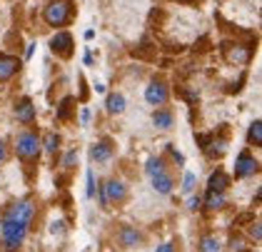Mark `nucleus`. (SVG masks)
I'll return each instance as SVG.
<instances>
[{
  "label": "nucleus",
  "mask_w": 262,
  "mask_h": 252,
  "mask_svg": "<svg viewBox=\"0 0 262 252\" xmlns=\"http://www.w3.org/2000/svg\"><path fill=\"white\" fill-rule=\"evenodd\" d=\"M30 222L18 220V217H8L3 215L0 220V242H3V250L5 252H15L25 242V235H28Z\"/></svg>",
  "instance_id": "obj_1"
},
{
  "label": "nucleus",
  "mask_w": 262,
  "mask_h": 252,
  "mask_svg": "<svg viewBox=\"0 0 262 252\" xmlns=\"http://www.w3.org/2000/svg\"><path fill=\"white\" fill-rule=\"evenodd\" d=\"M15 150H18V155H20L23 160L35 157L38 150H40V137L35 135V133H20L18 140H15Z\"/></svg>",
  "instance_id": "obj_2"
},
{
  "label": "nucleus",
  "mask_w": 262,
  "mask_h": 252,
  "mask_svg": "<svg viewBox=\"0 0 262 252\" xmlns=\"http://www.w3.org/2000/svg\"><path fill=\"white\" fill-rule=\"evenodd\" d=\"M68 15H70V8H68V3H62V0H53L48 8H45V23L48 25H65L68 23Z\"/></svg>",
  "instance_id": "obj_3"
},
{
  "label": "nucleus",
  "mask_w": 262,
  "mask_h": 252,
  "mask_svg": "<svg viewBox=\"0 0 262 252\" xmlns=\"http://www.w3.org/2000/svg\"><path fill=\"white\" fill-rule=\"evenodd\" d=\"M145 100H147L150 105H165V102H167V88L162 85L160 80L150 82V85L145 88Z\"/></svg>",
  "instance_id": "obj_4"
},
{
  "label": "nucleus",
  "mask_w": 262,
  "mask_h": 252,
  "mask_svg": "<svg viewBox=\"0 0 262 252\" xmlns=\"http://www.w3.org/2000/svg\"><path fill=\"white\" fill-rule=\"evenodd\" d=\"M257 173V160L250 155V153H240L237 162H235V175L237 177H247V175Z\"/></svg>",
  "instance_id": "obj_5"
},
{
  "label": "nucleus",
  "mask_w": 262,
  "mask_h": 252,
  "mask_svg": "<svg viewBox=\"0 0 262 252\" xmlns=\"http://www.w3.org/2000/svg\"><path fill=\"white\" fill-rule=\"evenodd\" d=\"M102 193L107 197V202H122L125 200V185H122L120 180H107L102 185Z\"/></svg>",
  "instance_id": "obj_6"
},
{
  "label": "nucleus",
  "mask_w": 262,
  "mask_h": 252,
  "mask_svg": "<svg viewBox=\"0 0 262 252\" xmlns=\"http://www.w3.org/2000/svg\"><path fill=\"white\" fill-rule=\"evenodd\" d=\"M50 48H53L58 55L68 58V55H70V48H73V38H70L68 33H58L55 38L50 40Z\"/></svg>",
  "instance_id": "obj_7"
},
{
  "label": "nucleus",
  "mask_w": 262,
  "mask_h": 252,
  "mask_svg": "<svg viewBox=\"0 0 262 252\" xmlns=\"http://www.w3.org/2000/svg\"><path fill=\"white\" fill-rule=\"evenodd\" d=\"M140 240H142V235L135 227H122L120 233H118L120 247H135V245H140Z\"/></svg>",
  "instance_id": "obj_8"
},
{
  "label": "nucleus",
  "mask_w": 262,
  "mask_h": 252,
  "mask_svg": "<svg viewBox=\"0 0 262 252\" xmlns=\"http://www.w3.org/2000/svg\"><path fill=\"white\" fill-rule=\"evenodd\" d=\"M227 185H230V177L222 173V170H215V173L210 175V180H207V187L215 190V193H225Z\"/></svg>",
  "instance_id": "obj_9"
},
{
  "label": "nucleus",
  "mask_w": 262,
  "mask_h": 252,
  "mask_svg": "<svg viewBox=\"0 0 262 252\" xmlns=\"http://www.w3.org/2000/svg\"><path fill=\"white\" fill-rule=\"evenodd\" d=\"M15 117H18L20 122H33V120H35V105H33L30 100H23L20 105L15 108Z\"/></svg>",
  "instance_id": "obj_10"
},
{
  "label": "nucleus",
  "mask_w": 262,
  "mask_h": 252,
  "mask_svg": "<svg viewBox=\"0 0 262 252\" xmlns=\"http://www.w3.org/2000/svg\"><path fill=\"white\" fill-rule=\"evenodd\" d=\"M152 187H155L160 195H167L170 190H172V177H170L167 173L155 175V177H152Z\"/></svg>",
  "instance_id": "obj_11"
},
{
  "label": "nucleus",
  "mask_w": 262,
  "mask_h": 252,
  "mask_svg": "<svg viewBox=\"0 0 262 252\" xmlns=\"http://www.w3.org/2000/svg\"><path fill=\"white\" fill-rule=\"evenodd\" d=\"M172 122H175L172 113H167V110H155V115H152V125H155V128L167 130V128H172Z\"/></svg>",
  "instance_id": "obj_12"
},
{
  "label": "nucleus",
  "mask_w": 262,
  "mask_h": 252,
  "mask_svg": "<svg viewBox=\"0 0 262 252\" xmlns=\"http://www.w3.org/2000/svg\"><path fill=\"white\" fill-rule=\"evenodd\" d=\"M110 155H113V150H110L107 142H98V145L90 148V157H93L95 162H105V160H110Z\"/></svg>",
  "instance_id": "obj_13"
},
{
  "label": "nucleus",
  "mask_w": 262,
  "mask_h": 252,
  "mask_svg": "<svg viewBox=\"0 0 262 252\" xmlns=\"http://www.w3.org/2000/svg\"><path fill=\"white\" fill-rule=\"evenodd\" d=\"M105 108H107V113H113V115H120L122 110H125V97H122L120 93H113V95H107Z\"/></svg>",
  "instance_id": "obj_14"
},
{
  "label": "nucleus",
  "mask_w": 262,
  "mask_h": 252,
  "mask_svg": "<svg viewBox=\"0 0 262 252\" xmlns=\"http://www.w3.org/2000/svg\"><path fill=\"white\" fill-rule=\"evenodd\" d=\"M225 202H227L225 193L207 190V197H205V207H210V210H220V207H225Z\"/></svg>",
  "instance_id": "obj_15"
},
{
  "label": "nucleus",
  "mask_w": 262,
  "mask_h": 252,
  "mask_svg": "<svg viewBox=\"0 0 262 252\" xmlns=\"http://www.w3.org/2000/svg\"><path fill=\"white\" fill-rule=\"evenodd\" d=\"M18 68H20V62L15 58H0V80H8Z\"/></svg>",
  "instance_id": "obj_16"
},
{
  "label": "nucleus",
  "mask_w": 262,
  "mask_h": 252,
  "mask_svg": "<svg viewBox=\"0 0 262 252\" xmlns=\"http://www.w3.org/2000/svg\"><path fill=\"white\" fill-rule=\"evenodd\" d=\"M145 173L150 175V177L165 173V162H162V157H150V160H147V165H145Z\"/></svg>",
  "instance_id": "obj_17"
},
{
  "label": "nucleus",
  "mask_w": 262,
  "mask_h": 252,
  "mask_svg": "<svg viewBox=\"0 0 262 252\" xmlns=\"http://www.w3.org/2000/svg\"><path fill=\"white\" fill-rule=\"evenodd\" d=\"M247 140H250L252 145H257V148L262 145V122H260V120H255V122L250 125V133H247Z\"/></svg>",
  "instance_id": "obj_18"
},
{
  "label": "nucleus",
  "mask_w": 262,
  "mask_h": 252,
  "mask_svg": "<svg viewBox=\"0 0 262 252\" xmlns=\"http://www.w3.org/2000/svg\"><path fill=\"white\" fill-rule=\"evenodd\" d=\"M58 142H60V140H58V135H55V133H48V135L42 137L40 148H45L48 153H55V150H58Z\"/></svg>",
  "instance_id": "obj_19"
},
{
  "label": "nucleus",
  "mask_w": 262,
  "mask_h": 252,
  "mask_svg": "<svg viewBox=\"0 0 262 252\" xmlns=\"http://www.w3.org/2000/svg\"><path fill=\"white\" fill-rule=\"evenodd\" d=\"M200 252H220V242L215 237H202Z\"/></svg>",
  "instance_id": "obj_20"
},
{
  "label": "nucleus",
  "mask_w": 262,
  "mask_h": 252,
  "mask_svg": "<svg viewBox=\"0 0 262 252\" xmlns=\"http://www.w3.org/2000/svg\"><path fill=\"white\" fill-rule=\"evenodd\" d=\"M227 58L232 60V62H245V60L250 58V53H247L245 48H235V50H230V53H227Z\"/></svg>",
  "instance_id": "obj_21"
},
{
  "label": "nucleus",
  "mask_w": 262,
  "mask_h": 252,
  "mask_svg": "<svg viewBox=\"0 0 262 252\" xmlns=\"http://www.w3.org/2000/svg\"><path fill=\"white\" fill-rule=\"evenodd\" d=\"M192 190H195V175L192 173H187L185 175V182H182V193H192Z\"/></svg>",
  "instance_id": "obj_22"
},
{
  "label": "nucleus",
  "mask_w": 262,
  "mask_h": 252,
  "mask_svg": "<svg viewBox=\"0 0 262 252\" xmlns=\"http://www.w3.org/2000/svg\"><path fill=\"white\" fill-rule=\"evenodd\" d=\"M85 177H88V190H85V195H88V197H93L95 190H98V187H95V175H93V170H88Z\"/></svg>",
  "instance_id": "obj_23"
},
{
  "label": "nucleus",
  "mask_w": 262,
  "mask_h": 252,
  "mask_svg": "<svg viewBox=\"0 0 262 252\" xmlns=\"http://www.w3.org/2000/svg\"><path fill=\"white\" fill-rule=\"evenodd\" d=\"M78 162V150H70L68 155H65V160H62V167H73Z\"/></svg>",
  "instance_id": "obj_24"
},
{
  "label": "nucleus",
  "mask_w": 262,
  "mask_h": 252,
  "mask_svg": "<svg viewBox=\"0 0 262 252\" xmlns=\"http://www.w3.org/2000/svg\"><path fill=\"white\" fill-rule=\"evenodd\" d=\"M70 105H73V100H70V97H65V100L60 102V113H58V117H60V120H65V117H68V113H70Z\"/></svg>",
  "instance_id": "obj_25"
},
{
  "label": "nucleus",
  "mask_w": 262,
  "mask_h": 252,
  "mask_svg": "<svg viewBox=\"0 0 262 252\" xmlns=\"http://www.w3.org/2000/svg\"><path fill=\"white\" fill-rule=\"evenodd\" d=\"M250 235H252V237H255V240L260 242V237H262V233H260V225H252V230H250Z\"/></svg>",
  "instance_id": "obj_26"
},
{
  "label": "nucleus",
  "mask_w": 262,
  "mask_h": 252,
  "mask_svg": "<svg viewBox=\"0 0 262 252\" xmlns=\"http://www.w3.org/2000/svg\"><path fill=\"white\" fill-rule=\"evenodd\" d=\"M88 120H90V110H88V108H82V113H80V122H82V125H88Z\"/></svg>",
  "instance_id": "obj_27"
},
{
  "label": "nucleus",
  "mask_w": 262,
  "mask_h": 252,
  "mask_svg": "<svg viewBox=\"0 0 262 252\" xmlns=\"http://www.w3.org/2000/svg\"><path fill=\"white\" fill-rule=\"evenodd\" d=\"M187 205H190V210H198V207H200V197H190Z\"/></svg>",
  "instance_id": "obj_28"
},
{
  "label": "nucleus",
  "mask_w": 262,
  "mask_h": 252,
  "mask_svg": "<svg viewBox=\"0 0 262 252\" xmlns=\"http://www.w3.org/2000/svg\"><path fill=\"white\" fill-rule=\"evenodd\" d=\"M170 153H172V157H175V160H178V162H180V165H182V162H185V157H182L180 153H178V150H175V148H170Z\"/></svg>",
  "instance_id": "obj_29"
},
{
  "label": "nucleus",
  "mask_w": 262,
  "mask_h": 252,
  "mask_svg": "<svg viewBox=\"0 0 262 252\" xmlns=\"http://www.w3.org/2000/svg\"><path fill=\"white\" fill-rule=\"evenodd\" d=\"M50 230H53V235H55V233L60 235L62 233V222H53V227H50Z\"/></svg>",
  "instance_id": "obj_30"
},
{
  "label": "nucleus",
  "mask_w": 262,
  "mask_h": 252,
  "mask_svg": "<svg viewBox=\"0 0 262 252\" xmlns=\"http://www.w3.org/2000/svg\"><path fill=\"white\" fill-rule=\"evenodd\" d=\"M158 252H175V250H172V245H160Z\"/></svg>",
  "instance_id": "obj_31"
},
{
  "label": "nucleus",
  "mask_w": 262,
  "mask_h": 252,
  "mask_svg": "<svg viewBox=\"0 0 262 252\" xmlns=\"http://www.w3.org/2000/svg\"><path fill=\"white\" fill-rule=\"evenodd\" d=\"M33 50H35V43H30V45H28V50H25V58H30V55H33Z\"/></svg>",
  "instance_id": "obj_32"
},
{
  "label": "nucleus",
  "mask_w": 262,
  "mask_h": 252,
  "mask_svg": "<svg viewBox=\"0 0 262 252\" xmlns=\"http://www.w3.org/2000/svg\"><path fill=\"white\" fill-rule=\"evenodd\" d=\"M3 157H5V148H3V142H0V162H3Z\"/></svg>",
  "instance_id": "obj_33"
}]
</instances>
